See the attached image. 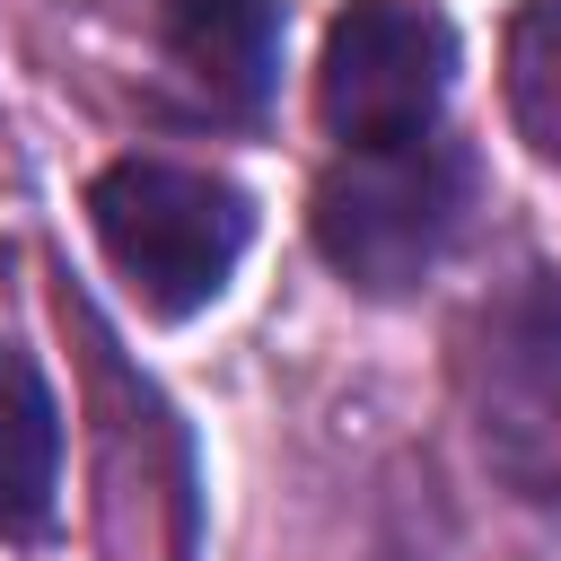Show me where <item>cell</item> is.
Masks as SVG:
<instances>
[{
    "instance_id": "7",
    "label": "cell",
    "mask_w": 561,
    "mask_h": 561,
    "mask_svg": "<svg viewBox=\"0 0 561 561\" xmlns=\"http://www.w3.org/2000/svg\"><path fill=\"white\" fill-rule=\"evenodd\" d=\"M508 114L561 167V0H526L508 26Z\"/></svg>"
},
{
    "instance_id": "6",
    "label": "cell",
    "mask_w": 561,
    "mask_h": 561,
    "mask_svg": "<svg viewBox=\"0 0 561 561\" xmlns=\"http://www.w3.org/2000/svg\"><path fill=\"white\" fill-rule=\"evenodd\" d=\"M61 500V403L44 386V368L0 342V535L35 543L53 526Z\"/></svg>"
},
{
    "instance_id": "4",
    "label": "cell",
    "mask_w": 561,
    "mask_h": 561,
    "mask_svg": "<svg viewBox=\"0 0 561 561\" xmlns=\"http://www.w3.org/2000/svg\"><path fill=\"white\" fill-rule=\"evenodd\" d=\"M447 88H456V26L430 0H351L324 26L316 114L342 149L430 140Z\"/></svg>"
},
{
    "instance_id": "5",
    "label": "cell",
    "mask_w": 561,
    "mask_h": 561,
    "mask_svg": "<svg viewBox=\"0 0 561 561\" xmlns=\"http://www.w3.org/2000/svg\"><path fill=\"white\" fill-rule=\"evenodd\" d=\"M167 61L219 105V114H263L280 88V0H167L158 18Z\"/></svg>"
},
{
    "instance_id": "3",
    "label": "cell",
    "mask_w": 561,
    "mask_h": 561,
    "mask_svg": "<svg viewBox=\"0 0 561 561\" xmlns=\"http://www.w3.org/2000/svg\"><path fill=\"white\" fill-rule=\"evenodd\" d=\"M88 228L105 245V263L123 272V289L149 307V316H202L245 237H254V202L210 175V167H175V158H114L96 184H88Z\"/></svg>"
},
{
    "instance_id": "2",
    "label": "cell",
    "mask_w": 561,
    "mask_h": 561,
    "mask_svg": "<svg viewBox=\"0 0 561 561\" xmlns=\"http://www.w3.org/2000/svg\"><path fill=\"white\" fill-rule=\"evenodd\" d=\"M473 210V158L456 140H403V149H342L316 184V254L368 289V298H403L438 272V254L456 245Z\"/></svg>"
},
{
    "instance_id": "1",
    "label": "cell",
    "mask_w": 561,
    "mask_h": 561,
    "mask_svg": "<svg viewBox=\"0 0 561 561\" xmlns=\"http://www.w3.org/2000/svg\"><path fill=\"white\" fill-rule=\"evenodd\" d=\"M456 394L508 500L561 517V272L526 263L473 298L456 333Z\"/></svg>"
}]
</instances>
